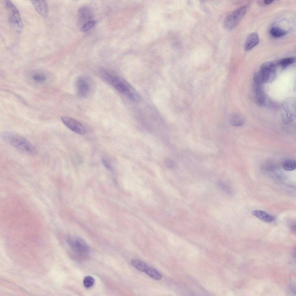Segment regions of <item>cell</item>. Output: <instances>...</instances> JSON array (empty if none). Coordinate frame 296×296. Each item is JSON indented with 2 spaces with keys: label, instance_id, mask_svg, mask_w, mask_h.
Listing matches in <instances>:
<instances>
[{
  "label": "cell",
  "instance_id": "6da1fadb",
  "mask_svg": "<svg viewBox=\"0 0 296 296\" xmlns=\"http://www.w3.org/2000/svg\"><path fill=\"white\" fill-rule=\"evenodd\" d=\"M101 73L103 79L118 91L133 101L140 99L138 93L125 80L105 70H101Z\"/></svg>",
  "mask_w": 296,
  "mask_h": 296
},
{
  "label": "cell",
  "instance_id": "5bb4252c",
  "mask_svg": "<svg viewBox=\"0 0 296 296\" xmlns=\"http://www.w3.org/2000/svg\"><path fill=\"white\" fill-rule=\"evenodd\" d=\"M251 213L253 215L265 222H271L274 219L273 216L262 210H255L252 211Z\"/></svg>",
  "mask_w": 296,
  "mask_h": 296
},
{
  "label": "cell",
  "instance_id": "ba28073f",
  "mask_svg": "<svg viewBox=\"0 0 296 296\" xmlns=\"http://www.w3.org/2000/svg\"><path fill=\"white\" fill-rule=\"evenodd\" d=\"M86 78L79 77L75 82V88L77 96L81 98H85L89 94L91 89L90 83Z\"/></svg>",
  "mask_w": 296,
  "mask_h": 296
},
{
  "label": "cell",
  "instance_id": "3957f363",
  "mask_svg": "<svg viewBox=\"0 0 296 296\" xmlns=\"http://www.w3.org/2000/svg\"><path fill=\"white\" fill-rule=\"evenodd\" d=\"M296 101L293 98H289L282 103L281 116L282 121L285 124H289L295 118Z\"/></svg>",
  "mask_w": 296,
  "mask_h": 296
},
{
  "label": "cell",
  "instance_id": "8992f818",
  "mask_svg": "<svg viewBox=\"0 0 296 296\" xmlns=\"http://www.w3.org/2000/svg\"><path fill=\"white\" fill-rule=\"evenodd\" d=\"M263 83H269L275 79L277 70L275 65L270 62L263 63L261 66L258 72Z\"/></svg>",
  "mask_w": 296,
  "mask_h": 296
},
{
  "label": "cell",
  "instance_id": "7402d4cb",
  "mask_svg": "<svg viewBox=\"0 0 296 296\" xmlns=\"http://www.w3.org/2000/svg\"><path fill=\"white\" fill-rule=\"evenodd\" d=\"M95 21L92 20L84 24L81 27L80 30L82 32H85L92 28L95 25Z\"/></svg>",
  "mask_w": 296,
  "mask_h": 296
},
{
  "label": "cell",
  "instance_id": "52a82bcc",
  "mask_svg": "<svg viewBox=\"0 0 296 296\" xmlns=\"http://www.w3.org/2000/svg\"><path fill=\"white\" fill-rule=\"evenodd\" d=\"M67 241L71 249L77 253L85 254L89 250L88 245L80 238L70 237L67 238Z\"/></svg>",
  "mask_w": 296,
  "mask_h": 296
},
{
  "label": "cell",
  "instance_id": "cb8c5ba5",
  "mask_svg": "<svg viewBox=\"0 0 296 296\" xmlns=\"http://www.w3.org/2000/svg\"><path fill=\"white\" fill-rule=\"evenodd\" d=\"M164 164L166 166L170 169H173L175 166L174 162L170 158H167L164 159Z\"/></svg>",
  "mask_w": 296,
  "mask_h": 296
},
{
  "label": "cell",
  "instance_id": "2e32d148",
  "mask_svg": "<svg viewBox=\"0 0 296 296\" xmlns=\"http://www.w3.org/2000/svg\"><path fill=\"white\" fill-rule=\"evenodd\" d=\"M144 272L151 278L156 280H160L162 278V275L157 270L149 266Z\"/></svg>",
  "mask_w": 296,
  "mask_h": 296
},
{
  "label": "cell",
  "instance_id": "277c9868",
  "mask_svg": "<svg viewBox=\"0 0 296 296\" xmlns=\"http://www.w3.org/2000/svg\"><path fill=\"white\" fill-rule=\"evenodd\" d=\"M5 4L9 23L17 31H20L23 24L18 10L10 1H5Z\"/></svg>",
  "mask_w": 296,
  "mask_h": 296
},
{
  "label": "cell",
  "instance_id": "7c38bea8",
  "mask_svg": "<svg viewBox=\"0 0 296 296\" xmlns=\"http://www.w3.org/2000/svg\"><path fill=\"white\" fill-rule=\"evenodd\" d=\"M31 1L36 10L41 16L44 17L47 16L49 9L47 1Z\"/></svg>",
  "mask_w": 296,
  "mask_h": 296
},
{
  "label": "cell",
  "instance_id": "d6986e66",
  "mask_svg": "<svg viewBox=\"0 0 296 296\" xmlns=\"http://www.w3.org/2000/svg\"><path fill=\"white\" fill-rule=\"evenodd\" d=\"M270 34L271 36L275 38L282 37L286 33V31L277 27H273L270 30Z\"/></svg>",
  "mask_w": 296,
  "mask_h": 296
},
{
  "label": "cell",
  "instance_id": "484cf974",
  "mask_svg": "<svg viewBox=\"0 0 296 296\" xmlns=\"http://www.w3.org/2000/svg\"><path fill=\"white\" fill-rule=\"evenodd\" d=\"M274 1L273 0H265L264 1V3L266 4H269L273 2Z\"/></svg>",
  "mask_w": 296,
  "mask_h": 296
},
{
  "label": "cell",
  "instance_id": "d4e9b609",
  "mask_svg": "<svg viewBox=\"0 0 296 296\" xmlns=\"http://www.w3.org/2000/svg\"><path fill=\"white\" fill-rule=\"evenodd\" d=\"M102 162L104 166L107 169L110 170L112 169V167L109 162L105 158L102 159Z\"/></svg>",
  "mask_w": 296,
  "mask_h": 296
},
{
  "label": "cell",
  "instance_id": "ac0fdd59",
  "mask_svg": "<svg viewBox=\"0 0 296 296\" xmlns=\"http://www.w3.org/2000/svg\"><path fill=\"white\" fill-rule=\"evenodd\" d=\"M131 263L133 266L143 272H145L149 266L144 262L137 259L132 260Z\"/></svg>",
  "mask_w": 296,
  "mask_h": 296
},
{
  "label": "cell",
  "instance_id": "e0dca14e",
  "mask_svg": "<svg viewBox=\"0 0 296 296\" xmlns=\"http://www.w3.org/2000/svg\"><path fill=\"white\" fill-rule=\"evenodd\" d=\"M282 166L283 169L285 171H293L296 168V161L294 160L291 159L285 160L282 162Z\"/></svg>",
  "mask_w": 296,
  "mask_h": 296
},
{
  "label": "cell",
  "instance_id": "44dd1931",
  "mask_svg": "<svg viewBox=\"0 0 296 296\" xmlns=\"http://www.w3.org/2000/svg\"><path fill=\"white\" fill-rule=\"evenodd\" d=\"M295 60V58L293 57L285 58L281 60L279 64L282 67L285 68L294 63Z\"/></svg>",
  "mask_w": 296,
  "mask_h": 296
},
{
  "label": "cell",
  "instance_id": "ffe728a7",
  "mask_svg": "<svg viewBox=\"0 0 296 296\" xmlns=\"http://www.w3.org/2000/svg\"><path fill=\"white\" fill-rule=\"evenodd\" d=\"M32 78L34 82L40 83L45 82L47 79V76L42 73H34L32 75Z\"/></svg>",
  "mask_w": 296,
  "mask_h": 296
},
{
  "label": "cell",
  "instance_id": "7a4b0ae2",
  "mask_svg": "<svg viewBox=\"0 0 296 296\" xmlns=\"http://www.w3.org/2000/svg\"><path fill=\"white\" fill-rule=\"evenodd\" d=\"M2 139L23 153L31 156L36 155L35 147L27 139L16 133L9 131L2 132Z\"/></svg>",
  "mask_w": 296,
  "mask_h": 296
},
{
  "label": "cell",
  "instance_id": "9c48e42d",
  "mask_svg": "<svg viewBox=\"0 0 296 296\" xmlns=\"http://www.w3.org/2000/svg\"><path fill=\"white\" fill-rule=\"evenodd\" d=\"M61 118L63 124L74 132L80 135H84L86 133L84 126L77 121L66 116H62Z\"/></svg>",
  "mask_w": 296,
  "mask_h": 296
},
{
  "label": "cell",
  "instance_id": "9a60e30c",
  "mask_svg": "<svg viewBox=\"0 0 296 296\" xmlns=\"http://www.w3.org/2000/svg\"><path fill=\"white\" fill-rule=\"evenodd\" d=\"M229 121L231 125L235 127L242 126L245 122L244 117L238 113H234L230 115L229 117Z\"/></svg>",
  "mask_w": 296,
  "mask_h": 296
},
{
  "label": "cell",
  "instance_id": "4fadbf2b",
  "mask_svg": "<svg viewBox=\"0 0 296 296\" xmlns=\"http://www.w3.org/2000/svg\"><path fill=\"white\" fill-rule=\"evenodd\" d=\"M259 42V38L257 33L251 34L246 41L244 49L245 51H249L258 45Z\"/></svg>",
  "mask_w": 296,
  "mask_h": 296
},
{
  "label": "cell",
  "instance_id": "8fae6325",
  "mask_svg": "<svg viewBox=\"0 0 296 296\" xmlns=\"http://www.w3.org/2000/svg\"><path fill=\"white\" fill-rule=\"evenodd\" d=\"M79 23L81 27L85 23L92 20V14L90 10L87 7H83L79 9L77 14Z\"/></svg>",
  "mask_w": 296,
  "mask_h": 296
},
{
  "label": "cell",
  "instance_id": "603a6c76",
  "mask_svg": "<svg viewBox=\"0 0 296 296\" xmlns=\"http://www.w3.org/2000/svg\"><path fill=\"white\" fill-rule=\"evenodd\" d=\"M94 282V280L92 277L88 276L84 279L83 283L84 285L86 287L90 288L93 285Z\"/></svg>",
  "mask_w": 296,
  "mask_h": 296
},
{
  "label": "cell",
  "instance_id": "30bf717a",
  "mask_svg": "<svg viewBox=\"0 0 296 296\" xmlns=\"http://www.w3.org/2000/svg\"><path fill=\"white\" fill-rule=\"evenodd\" d=\"M254 91L257 102L259 105L267 106L269 104V101L263 91L261 85L255 84Z\"/></svg>",
  "mask_w": 296,
  "mask_h": 296
},
{
  "label": "cell",
  "instance_id": "5b68a950",
  "mask_svg": "<svg viewBox=\"0 0 296 296\" xmlns=\"http://www.w3.org/2000/svg\"><path fill=\"white\" fill-rule=\"evenodd\" d=\"M247 10L246 5L240 7L235 9L226 18L224 25L228 29L235 27L240 22L245 14Z\"/></svg>",
  "mask_w": 296,
  "mask_h": 296
}]
</instances>
